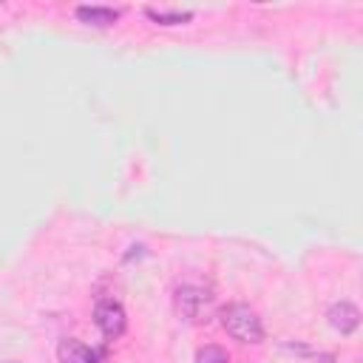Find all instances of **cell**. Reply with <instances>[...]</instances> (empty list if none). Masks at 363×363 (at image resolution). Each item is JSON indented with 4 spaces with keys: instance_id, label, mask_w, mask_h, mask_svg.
Returning <instances> with one entry per match:
<instances>
[{
    "instance_id": "obj_1",
    "label": "cell",
    "mask_w": 363,
    "mask_h": 363,
    "mask_svg": "<svg viewBox=\"0 0 363 363\" xmlns=\"http://www.w3.org/2000/svg\"><path fill=\"white\" fill-rule=\"evenodd\" d=\"M221 326L224 332L238 343H261L264 340V323L258 312L247 303H230L221 309Z\"/></svg>"
},
{
    "instance_id": "obj_6",
    "label": "cell",
    "mask_w": 363,
    "mask_h": 363,
    "mask_svg": "<svg viewBox=\"0 0 363 363\" xmlns=\"http://www.w3.org/2000/svg\"><path fill=\"white\" fill-rule=\"evenodd\" d=\"M74 14L79 23L94 26V28H111L119 20V9H111V6H77Z\"/></svg>"
},
{
    "instance_id": "obj_9",
    "label": "cell",
    "mask_w": 363,
    "mask_h": 363,
    "mask_svg": "<svg viewBox=\"0 0 363 363\" xmlns=\"http://www.w3.org/2000/svg\"><path fill=\"white\" fill-rule=\"evenodd\" d=\"M0 363H20V360H0Z\"/></svg>"
},
{
    "instance_id": "obj_2",
    "label": "cell",
    "mask_w": 363,
    "mask_h": 363,
    "mask_svg": "<svg viewBox=\"0 0 363 363\" xmlns=\"http://www.w3.org/2000/svg\"><path fill=\"white\" fill-rule=\"evenodd\" d=\"M173 301H176V312H179V318L187 320V323H199V320H204L207 312H210V306H213V295H210V289H204V286H199V284H182V286L176 289Z\"/></svg>"
},
{
    "instance_id": "obj_5",
    "label": "cell",
    "mask_w": 363,
    "mask_h": 363,
    "mask_svg": "<svg viewBox=\"0 0 363 363\" xmlns=\"http://www.w3.org/2000/svg\"><path fill=\"white\" fill-rule=\"evenodd\" d=\"M57 360L60 363H99V354L77 337H62L57 346Z\"/></svg>"
},
{
    "instance_id": "obj_4",
    "label": "cell",
    "mask_w": 363,
    "mask_h": 363,
    "mask_svg": "<svg viewBox=\"0 0 363 363\" xmlns=\"http://www.w3.org/2000/svg\"><path fill=\"white\" fill-rule=\"evenodd\" d=\"M326 323H329L337 335L349 337V335H354L357 326H360V309H357L352 301H337V303H332V306L326 309Z\"/></svg>"
},
{
    "instance_id": "obj_3",
    "label": "cell",
    "mask_w": 363,
    "mask_h": 363,
    "mask_svg": "<svg viewBox=\"0 0 363 363\" xmlns=\"http://www.w3.org/2000/svg\"><path fill=\"white\" fill-rule=\"evenodd\" d=\"M94 323H96V329L102 332L105 340H116V337H122L125 329H128L125 306H122L119 301H113V298H102V301H96V306H94Z\"/></svg>"
},
{
    "instance_id": "obj_8",
    "label": "cell",
    "mask_w": 363,
    "mask_h": 363,
    "mask_svg": "<svg viewBox=\"0 0 363 363\" xmlns=\"http://www.w3.org/2000/svg\"><path fill=\"white\" fill-rule=\"evenodd\" d=\"M196 363H230V352L216 343H207L196 352Z\"/></svg>"
},
{
    "instance_id": "obj_7",
    "label": "cell",
    "mask_w": 363,
    "mask_h": 363,
    "mask_svg": "<svg viewBox=\"0 0 363 363\" xmlns=\"http://www.w3.org/2000/svg\"><path fill=\"white\" fill-rule=\"evenodd\" d=\"M145 17L153 20L156 26H184L193 20V11L190 9H153V6H147Z\"/></svg>"
}]
</instances>
